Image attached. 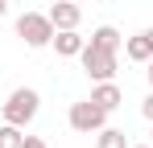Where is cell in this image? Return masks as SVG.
<instances>
[{"label": "cell", "mask_w": 153, "mask_h": 148, "mask_svg": "<svg viewBox=\"0 0 153 148\" xmlns=\"http://www.w3.org/2000/svg\"><path fill=\"white\" fill-rule=\"evenodd\" d=\"M17 37H21L29 49H46L50 37H54V21L46 12H21V17H17Z\"/></svg>", "instance_id": "7a4b0ae2"}, {"label": "cell", "mask_w": 153, "mask_h": 148, "mask_svg": "<svg viewBox=\"0 0 153 148\" xmlns=\"http://www.w3.org/2000/svg\"><path fill=\"white\" fill-rule=\"evenodd\" d=\"M21 148H50L42 136H21Z\"/></svg>", "instance_id": "7c38bea8"}, {"label": "cell", "mask_w": 153, "mask_h": 148, "mask_svg": "<svg viewBox=\"0 0 153 148\" xmlns=\"http://www.w3.org/2000/svg\"><path fill=\"white\" fill-rule=\"evenodd\" d=\"M0 148H21V127L4 123V127H0Z\"/></svg>", "instance_id": "8fae6325"}, {"label": "cell", "mask_w": 153, "mask_h": 148, "mask_svg": "<svg viewBox=\"0 0 153 148\" xmlns=\"http://www.w3.org/2000/svg\"><path fill=\"white\" fill-rule=\"evenodd\" d=\"M124 58H128V62H141V66L149 62V58H153V29H141V33L128 37V41H124Z\"/></svg>", "instance_id": "8992f818"}, {"label": "cell", "mask_w": 153, "mask_h": 148, "mask_svg": "<svg viewBox=\"0 0 153 148\" xmlns=\"http://www.w3.org/2000/svg\"><path fill=\"white\" fill-rule=\"evenodd\" d=\"M79 62L91 82H103V78H116V49H103V45H87L79 49Z\"/></svg>", "instance_id": "3957f363"}, {"label": "cell", "mask_w": 153, "mask_h": 148, "mask_svg": "<svg viewBox=\"0 0 153 148\" xmlns=\"http://www.w3.org/2000/svg\"><path fill=\"white\" fill-rule=\"evenodd\" d=\"M128 148H153V144H128Z\"/></svg>", "instance_id": "2e32d148"}, {"label": "cell", "mask_w": 153, "mask_h": 148, "mask_svg": "<svg viewBox=\"0 0 153 148\" xmlns=\"http://www.w3.org/2000/svg\"><path fill=\"white\" fill-rule=\"evenodd\" d=\"M37 107H42V95H37L33 86H17L13 95L4 99L0 115H4V123H13V127H25V123H33Z\"/></svg>", "instance_id": "6da1fadb"}, {"label": "cell", "mask_w": 153, "mask_h": 148, "mask_svg": "<svg viewBox=\"0 0 153 148\" xmlns=\"http://www.w3.org/2000/svg\"><path fill=\"white\" fill-rule=\"evenodd\" d=\"M91 99L100 103V107L108 111V115H112V111H116V107L124 103V95H120V86H116L112 78H103V82H95V91H91Z\"/></svg>", "instance_id": "ba28073f"}, {"label": "cell", "mask_w": 153, "mask_h": 148, "mask_svg": "<svg viewBox=\"0 0 153 148\" xmlns=\"http://www.w3.org/2000/svg\"><path fill=\"white\" fill-rule=\"evenodd\" d=\"M149 144H153V136H149Z\"/></svg>", "instance_id": "e0dca14e"}, {"label": "cell", "mask_w": 153, "mask_h": 148, "mask_svg": "<svg viewBox=\"0 0 153 148\" xmlns=\"http://www.w3.org/2000/svg\"><path fill=\"white\" fill-rule=\"evenodd\" d=\"M141 115H145V119L153 123V91H149V95H145V103H141Z\"/></svg>", "instance_id": "4fadbf2b"}, {"label": "cell", "mask_w": 153, "mask_h": 148, "mask_svg": "<svg viewBox=\"0 0 153 148\" xmlns=\"http://www.w3.org/2000/svg\"><path fill=\"white\" fill-rule=\"evenodd\" d=\"M46 17L54 21V29H79V21H83V8H79V0H54Z\"/></svg>", "instance_id": "5b68a950"}, {"label": "cell", "mask_w": 153, "mask_h": 148, "mask_svg": "<svg viewBox=\"0 0 153 148\" xmlns=\"http://www.w3.org/2000/svg\"><path fill=\"white\" fill-rule=\"evenodd\" d=\"M50 45L58 49V58H79V49L87 45V37H79V29H54Z\"/></svg>", "instance_id": "52a82bcc"}, {"label": "cell", "mask_w": 153, "mask_h": 148, "mask_svg": "<svg viewBox=\"0 0 153 148\" xmlns=\"http://www.w3.org/2000/svg\"><path fill=\"white\" fill-rule=\"evenodd\" d=\"M145 66H149V70H145V74H149V86H153V58H149V62H145Z\"/></svg>", "instance_id": "5bb4252c"}, {"label": "cell", "mask_w": 153, "mask_h": 148, "mask_svg": "<svg viewBox=\"0 0 153 148\" xmlns=\"http://www.w3.org/2000/svg\"><path fill=\"white\" fill-rule=\"evenodd\" d=\"M4 12H8V0H0V17H4Z\"/></svg>", "instance_id": "9a60e30c"}, {"label": "cell", "mask_w": 153, "mask_h": 148, "mask_svg": "<svg viewBox=\"0 0 153 148\" xmlns=\"http://www.w3.org/2000/svg\"><path fill=\"white\" fill-rule=\"evenodd\" d=\"M66 123L75 127V132H100V127H108V111H103L95 99H79V103H71V111H66Z\"/></svg>", "instance_id": "277c9868"}, {"label": "cell", "mask_w": 153, "mask_h": 148, "mask_svg": "<svg viewBox=\"0 0 153 148\" xmlns=\"http://www.w3.org/2000/svg\"><path fill=\"white\" fill-rule=\"evenodd\" d=\"M95 148H128V136L120 127H100L95 132Z\"/></svg>", "instance_id": "30bf717a"}, {"label": "cell", "mask_w": 153, "mask_h": 148, "mask_svg": "<svg viewBox=\"0 0 153 148\" xmlns=\"http://www.w3.org/2000/svg\"><path fill=\"white\" fill-rule=\"evenodd\" d=\"M91 45H103V49H116V53H120V45H124V41H120V29H116V25L91 29Z\"/></svg>", "instance_id": "9c48e42d"}]
</instances>
